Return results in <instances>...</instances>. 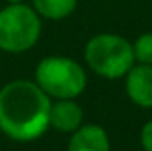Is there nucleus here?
I'll list each match as a JSON object with an SVG mask.
<instances>
[{"label":"nucleus","mask_w":152,"mask_h":151,"mask_svg":"<svg viewBox=\"0 0 152 151\" xmlns=\"http://www.w3.org/2000/svg\"><path fill=\"white\" fill-rule=\"evenodd\" d=\"M51 98L34 80H12L0 89V132L16 142H32L50 128Z\"/></svg>","instance_id":"1"},{"label":"nucleus","mask_w":152,"mask_h":151,"mask_svg":"<svg viewBox=\"0 0 152 151\" xmlns=\"http://www.w3.org/2000/svg\"><path fill=\"white\" fill-rule=\"evenodd\" d=\"M83 57L87 66L96 75L117 80L124 78L127 71L136 64L133 53V43L120 34L103 32L87 41Z\"/></svg>","instance_id":"2"},{"label":"nucleus","mask_w":152,"mask_h":151,"mask_svg":"<svg viewBox=\"0 0 152 151\" xmlns=\"http://www.w3.org/2000/svg\"><path fill=\"white\" fill-rule=\"evenodd\" d=\"M34 82L51 100H76L87 87V73L71 57L48 55L36 66Z\"/></svg>","instance_id":"3"},{"label":"nucleus","mask_w":152,"mask_h":151,"mask_svg":"<svg viewBox=\"0 0 152 151\" xmlns=\"http://www.w3.org/2000/svg\"><path fill=\"white\" fill-rule=\"evenodd\" d=\"M42 18L32 5L23 2L7 4L0 9V50L25 53L37 44L42 32Z\"/></svg>","instance_id":"4"},{"label":"nucleus","mask_w":152,"mask_h":151,"mask_svg":"<svg viewBox=\"0 0 152 151\" xmlns=\"http://www.w3.org/2000/svg\"><path fill=\"white\" fill-rule=\"evenodd\" d=\"M124 78L127 98L142 109H152V66L136 62Z\"/></svg>","instance_id":"5"},{"label":"nucleus","mask_w":152,"mask_h":151,"mask_svg":"<svg viewBox=\"0 0 152 151\" xmlns=\"http://www.w3.org/2000/svg\"><path fill=\"white\" fill-rule=\"evenodd\" d=\"M83 109L76 100L51 101L50 128H55L60 133H73L83 124Z\"/></svg>","instance_id":"6"},{"label":"nucleus","mask_w":152,"mask_h":151,"mask_svg":"<svg viewBox=\"0 0 152 151\" xmlns=\"http://www.w3.org/2000/svg\"><path fill=\"white\" fill-rule=\"evenodd\" d=\"M110 137L99 124H81L71 133L67 151H110Z\"/></svg>","instance_id":"7"},{"label":"nucleus","mask_w":152,"mask_h":151,"mask_svg":"<svg viewBox=\"0 0 152 151\" xmlns=\"http://www.w3.org/2000/svg\"><path fill=\"white\" fill-rule=\"evenodd\" d=\"M78 0H32V7L41 18L58 21L75 13Z\"/></svg>","instance_id":"8"},{"label":"nucleus","mask_w":152,"mask_h":151,"mask_svg":"<svg viewBox=\"0 0 152 151\" xmlns=\"http://www.w3.org/2000/svg\"><path fill=\"white\" fill-rule=\"evenodd\" d=\"M133 53L138 64L152 66V32H143L133 41Z\"/></svg>","instance_id":"9"},{"label":"nucleus","mask_w":152,"mask_h":151,"mask_svg":"<svg viewBox=\"0 0 152 151\" xmlns=\"http://www.w3.org/2000/svg\"><path fill=\"white\" fill-rule=\"evenodd\" d=\"M140 144L143 151H152V119L147 121L140 132Z\"/></svg>","instance_id":"10"},{"label":"nucleus","mask_w":152,"mask_h":151,"mask_svg":"<svg viewBox=\"0 0 152 151\" xmlns=\"http://www.w3.org/2000/svg\"><path fill=\"white\" fill-rule=\"evenodd\" d=\"M7 4H16V2H23V0H5Z\"/></svg>","instance_id":"11"}]
</instances>
